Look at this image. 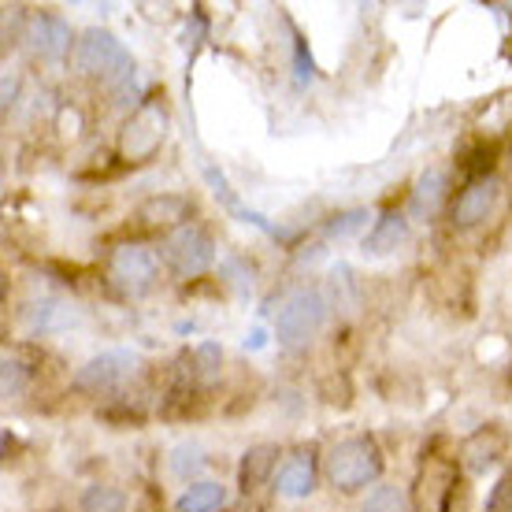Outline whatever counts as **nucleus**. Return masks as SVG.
Returning a JSON list of instances; mask_svg holds the SVG:
<instances>
[{
    "mask_svg": "<svg viewBox=\"0 0 512 512\" xmlns=\"http://www.w3.org/2000/svg\"><path fill=\"white\" fill-rule=\"evenodd\" d=\"M360 512H405V494L401 487H375Z\"/></svg>",
    "mask_w": 512,
    "mask_h": 512,
    "instance_id": "obj_22",
    "label": "nucleus"
},
{
    "mask_svg": "<svg viewBox=\"0 0 512 512\" xmlns=\"http://www.w3.org/2000/svg\"><path fill=\"white\" fill-rule=\"evenodd\" d=\"M26 386V368L19 360H12V353H4V397H19Z\"/></svg>",
    "mask_w": 512,
    "mask_h": 512,
    "instance_id": "obj_24",
    "label": "nucleus"
},
{
    "mask_svg": "<svg viewBox=\"0 0 512 512\" xmlns=\"http://www.w3.org/2000/svg\"><path fill=\"white\" fill-rule=\"evenodd\" d=\"M327 320V301L320 290H297L294 297H286V305L279 308V320H275V338L286 349L308 346L316 331Z\"/></svg>",
    "mask_w": 512,
    "mask_h": 512,
    "instance_id": "obj_3",
    "label": "nucleus"
},
{
    "mask_svg": "<svg viewBox=\"0 0 512 512\" xmlns=\"http://www.w3.org/2000/svg\"><path fill=\"white\" fill-rule=\"evenodd\" d=\"M487 512H512V472H505L498 483L490 487Z\"/></svg>",
    "mask_w": 512,
    "mask_h": 512,
    "instance_id": "obj_25",
    "label": "nucleus"
},
{
    "mask_svg": "<svg viewBox=\"0 0 512 512\" xmlns=\"http://www.w3.org/2000/svg\"><path fill=\"white\" fill-rule=\"evenodd\" d=\"M26 41H30L34 56L49 60V64L64 60L67 52H75V45H71V26H67L60 15H34Z\"/></svg>",
    "mask_w": 512,
    "mask_h": 512,
    "instance_id": "obj_9",
    "label": "nucleus"
},
{
    "mask_svg": "<svg viewBox=\"0 0 512 512\" xmlns=\"http://www.w3.org/2000/svg\"><path fill=\"white\" fill-rule=\"evenodd\" d=\"M275 490L290 501L308 498V494L316 490V461H312V453L286 457V464L279 468V479H275Z\"/></svg>",
    "mask_w": 512,
    "mask_h": 512,
    "instance_id": "obj_12",
    "label": "nucleus"
},
{
    "mask_svg": "<svg viewBox=\"0 0 512 512\" xmlns=\"http://www.w3.org/2000/svg\"><path fill=\"white\" fill-rule=\"evenodd\" d=\"M190 216V201L179 197V193H156L149 201L138 205V219L145 227H175L182 219ZM186 227V223H182Z\"/></svg>",
    "mask_w": 512,
    "mask_h": 512,
    "instance_id": "obj_13",
    "label": "nucleus"
},
{
    "mask_svg": "<svg viewBox=\"0 0 512 512\" xmlns=\"http://www.w3.org/2000/svg\"><path fill=\"white\" fill-rule=\"evenodd\" d=\"M501 446H505V438L487 427V431H475L468 442H464V464H468V472H487L490 464L501 457Z\"/></svg>",
    "mask_w": 512,
    "mask_h": 512,
    "instance_id": "obj_16",
    "label": "nucleus"
},
{
    "mask_svg": "<svg viewBox=\"0 0 512 512\" xmlns=\"http://www.w3.org/2000/svg\"><path fill=\"white\" fill-rule=\"evenodd\" d=\"M23 323L30 334H60V331L78 327L82 316H78V308H71L67 301L45 297V301H34V305L23 308Z\"/></svg>",
    "mask_w": 512,
    "mask_h": 512,
    "instance_id": "obj_10",
    "label": "nucleus"
},
{
    "mask_svg": "<svg viewBox=\"0 0 512 512\" xmlns=\"http://www.w3.org/2000/svg\"><path fill=\"white\" fill-rule=\"evenodd\" d=\"M379 475H383V453L375 446V438L368 435L342 438L327 453V479H331V487L346 490V494L375 483Z\"/></svg>",
    "mask_w": 512,
    "mask_h": 512,
    "instance_id": "obj_2",
    "label": "nucleus"
},
{
    "mask_svg": "<svg viewBox=\"0 0 512 512\" xmlns=\"http://www.w3.org/2000/svg\"><path fill=\"white\" fill-rule=\"evenodd\" d=\"M275 457H279V449L275 446H253L249 453H245L242 468H238V483H242L245 494H253V490L268 479L271 468H275Z\"/></svg>",
    "mask_w": 512,
    "mask_h": 512,
    "instance_id": "obj_17",
    "label": "nucleus"
},
{
    "mask_svg": "<svg viewBox=\"0 0 512 512\" xmlns=\"http://www.w3.org/2000/svg\"><path fill=\"white\" fill-rule=\"evenodd\" d=\"M78 509L82 512H127V494H123L119 487H108V483H93V487L82 490Z\"/></svg>",
    "mask_w": 512,
    "mask_h": 512,
    "instance_id": "obj_18",
    "label": "nucleus"
},
{
    "mask_svg": "<svg viewBox=\"0 0 512 512\" xmlns=\"http://www.w3.org/2000/svg\"><path fill=\"white\" fill-rule=\"evenodd\" d=\"M409 238V219L401 212H386V216L375 219V227L364 238V256H386L394 253L397 245Z\"/></svg>",
    "mask_w": 512,
    "mask_h": 512,
    "instance_id": "obj_14",
    "label": "nucleus"
},
{
    "mask_svg": "<svg viewBox=\"0 0 512 512\" xmlns=\"http://www.w3.org/2000/svg\"><path fill=\"white\" fill-rule=\"evenodd\" d=\"M134 368H138V353H130V349H104V353H97V357L78 368L75 386L82 394H112V390H119L134 375Z\"/></svg>",
    "mask_w": 512,
    "mask_h": 512,
    "instance_id": "obj_5",
    "label": "nucleus"
},
{
    "mask_svg": "<svg viewBox=\"0 0 512 512\" xmlns=\"http://www.w3.org/2000/svg\"><path fill=\"white\" fill-rule=\"evenodd\" d=\"M201 468H205V453L197 446L182 442V446L171 449V472L179 475V479H190V475H197Z\"/></svg>",
    "mask_w": 512,
    "mask_h": 512,
    "instance_id": "obj_21",
    "label": "nucleus"
},
{
    "mask_svg": "<svg viewBox=\"0 0 512 512\" xmlns=\"http://www.w3.org/2000/svg\"><path fill=\"white\" fill-rule=\"evenodd\" d=\"M231 268H238V256H234V260H227V271ZM234 286H238V290H253V275H238V279H234Z\"/></svg>",
    "mask_w": 512,
    "mask_h": 512,
    "instance_id": "obj_26",
    "label": "nucleus"
},
{
    "mask_svg": "<svg viewBox=\"0 0 512 512\" xmlns=\"http://www.w3.org/2000/svg\"><path fill=\"white\" fill-rule=\"evenodd\" d=\"M219 364H223V349L216 342L197 346V353H193V375H197V383H212L219 375Z\"/></svg>",
    "mask_w": 512,
    "mask_h": 512,
    "instance_id": "obj_20",
    "label": "nucleus"
},
{
    "mask_svg": "<svg viewBox=\"0 0 512 512\" xmlns=\"http://www.w3.org/2000/svg\"><path fill=\"white\" fill-rule=\"evenodd\" d=\"M223 505H227V487L212 483V479L193 483L175 498V512H219Z\"/></svg>",
    "mask_w": 512,
    "mask_h": 512,
    "instance_id": "obj_15",
    "label": "nucleus"
},
{
    "mask_svg": "<svg viewBox=\"0 0 512 512\" xmlns=\"http://www.w3.org/2000/svg\"><path fill=\"white\" fill-rule=\"evenodd\" d=\"M294 75L301 86H308L312 78H316V64H312V56H308V41L301 34H294Z\"/></svg>",
    "mask_w": 512,
    "mask_h": 512,
    "instance_id": "obj_23",
    "label": "nucleus"
},
{
    "mask_svg": "<svg viewBox=\"0 0 512 512\" xmlns=\"http://www.w3.org/2000/svg\"><path fill=\"white\" fill-rule=\"evenodd\" d=\"M368 227V212L364 208H349V212H338V216L327 219V238H338V242H346V238H353V234H360Z\"/></svg>",
    "mask_w": 512,
    "mask_h": 512,
    "instance_id": "obj_19",
    "label": "nucleus"
},
{
    "mask_svg": "<svg viewBox=\"0 0 512 512\" xmlns=\"http://www.w3.org/2000/svg\"><path fill=\"white\" fill-rule=\"evenodd\" d=\"M164 134H167V112L156 101H145V104H138V112L127 119L119 149H123V156H127L130 164H141V160H149V156L160 149Z\"/></svg>",
    "mask_w": 512,
    "mask_h": 512,
    "instance_id": "obj_6",
    "label": "nucleus"
},
{
    "mask_svg": "<svg viewBox=\"0 0 512 512\" xmlns=\"http://www.w3.org/2000/svg\"><path fill=\"white\" fill-rule=\"evenodd\" d=\"M15 97V78H4V104H12Z\"/></svg>",
    "mask_w": 512,
    "mask_h": 512,
    "instance_id": "obj_27",
    "label": "nucleus"
},
{
    "mask_svg": "<svg viewBox=\"0 0 512 512\" xmlns=\"http://www.w3.org/2000/svg\"><path fill=\"white\" fill-rule=\"evenodd\" d=\"M498 179H472L468 186L461 190V197L453 201V223L457 227H475V223H483V219L494 212V205H498Z\"/></svg>",
    "mask_w": 512,
    "mask_h": 512,
    "instance_id": "obj_8",
    "label": "nucleus"
},
{
    "mask_svg": "<svg viewBox=\"0 0 512 512\" xmlns=\"http://www.w3.org/2000/svg\"><path fill=\"white\" fill-rule=\"evenodd\" d=\"M449 197V175L442 167H427L420 179H416V190L409 197V212L416 219H431L438 216V208L446 205Z\"/></svg>",
    "mask_w": 512,
    "mask_h": 512,
    "instance_id": "obj_11",
    "label": "nucleus"
},
{
    "mask_svg": "<svg viewBox=\"0 0 512 512\" xmlns=\"http://www.w3.org/2000/svg\"><path fill=\"white\" fill-rule=\"evenodd\" d=\"M108 271L116 279L119 290H127L130 297L153 290L156 282V256L145 249V245H119L112 260H108Z\"/></svg>",
    "mask_w": 512,
    "mask_h": 512,
    "instance_id": "obj_7",
    "label": "nucleus"
},
{
    "mask_svg": "<svg viewBox=\"0 0 512 512\" xmlns=\"http://www.w3.org/2000/svg\"><path fill=\"white\" fill-rule=\"evenodd\" d=\"M71 67H75L78 75L86 78H101L108 82L112 90H119L127 78H134V60H130V52L119 45L116 34H108V30H86V34H78L75 41V52H71Z\"/></svg>",
    "mask_w": 512,
    "mask_h": 512,
    "instance_id": "obj_1",
    "label": "nucleus"
},
{
    "mask_svg": "<svg viewBox=\"0 0 512 512\" xmlns=\"http://www.w3.org/2000/svg\"><path fill=\"white\" fill-rule=\"evenodd\" d=\"M164 264L175 271L179 279H197V275H205V271L216 264V242H212V234L201 231L197 223L179 227V231L164 242Z\"/></svg>",
    "mask_w": 512,
    "mask_h": 512,
    "instance_id": "obj_4",
    "label": "nucleus"
}]
</instances>
